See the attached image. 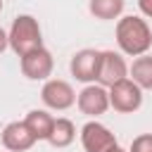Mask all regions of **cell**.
I'll return each instance as SVG.
<instances>
[{
  "label": "cell",
  "mask_w": 152,
  "mask_h": 152,
  "mask_svg": "<svg viewBox=\"0 0 152 152\" xmlns=\"http://www.w3.org/2000/svg\"><path fill=\"white\" fill-rule=\"evenodd\" d=\"M114 38H116L119 52L124 57H140V55H147L152 48V28H150L147 19L140 14L119 17Z\"/></svg>",
  "instance_id": "6da1fadb"
},
{
  "label": "cell",
  "mask_w": 152,
  "mask_h": 152,
  "mask_svg": "<svg viewBox=\"0 0 152 152\" xmlns=\"http://www.w3.org/2000/svg\"><path fill=\"white\" fill-rule=\"evenodd\" d=\"M7 45L17 57H24L26 52L43 45V31L33 14H17L12 19V26L7 31Z\"/></svg>",
  "instance_id": "7a4b0ae2"
},
{
  "label": "cell",
  "mask_w": 152,
  "mask_h": 152,
  "mask_svg": "<svg viewBox=\"0 0 152 152\" xmlns=\"http://www.w3.org/2000/svg\"><path fill=\"white\" fill-rule=\"evenodd\" d=\"M81 145H83V152H116L119 150V140L116 135L104 126L100 124L97 119H90L81 126Z\"/></svg>",
  "instance_id": "3957f363"
},
{
  "label": "cell",
  "mask_w": 152,
  "mask_h": 152,
  "mask_svg": "<svg viewBox=\"0 0 152 152\" xmlns=\"http://www.w3.org/2000/svg\"><path fill=\"white\" fill-rule=\"evenodd\" d=\"M107 93H109V107L119 114H133L142 107V90L131 78L114 83L112 88H107Z\"/></svg>",
  "instance_id": "277c9868"
},
{
  "label": "cell",
  "mask_w": 152,
  "mask_h": 152,
  "mask_svg": "<svg viewBox=\"0 0 152 152\" xmlns=\"http://www.w3.org/2000/svg\"><path fill=\"white\" fill-rule=\"evenodd\" d=\"M40 100L52 112H64L76 104V90L69 81L62 78H48L40 88Z\"/></svg>",
  "instance_id": "5b68a950"
},
{
  "label": "cell",
  "mask_w": 152,
  "mask_h": 152,
  "mask_svg": "<svg viewBox=\"0 0 152 152\" xmlns=\"http://www.w3.org/2000/svg\"><path fill=\"white\" fill-rule=\"evenodd\" d=\"M19 69L28 81H48L52 76V69H55L52 52L45 45H40L36 50L26 52L24 57H19Z\"/></svg>",
  "instance_id": "8992f818"
},
{
  "label": "cell",
  "mask_w": 152,
  "mask_h": 152,
  "mask_svg": "<svg viewBox=\"0 0 152 152\" xmlns=\"http://www.w3.org/2000/svg\"><path fill=\"white\" fill-rule=\"evenodd\" d=\"M128 78V62L119 50H102L100 52V69H97V86L112 88L114 83Z\"/></svg>",
  "instance_id": "52a82bcc"
},
{
  "label": "cell",
  "mask_w": 152,
  "mask_h": 152,
  "mask_svg": "<svg viewBox=\"0 0 152 152\" xmlns=\"http://www.w3.org/2000/svg\"><path fill=\"white\" fill-rule=\"evenodd\" d=\"M100 52L95 48H83L71 55L69 59V71L78 83H95L97 81V69H100Z\"/></svg>",
  "instance_id": "ba28073f"
},
{
  "label": "cell",
  "mask_w": 152,
  "mask_h": 152,
  "mask_svg": "<svg viewBox=\"0 0 152 152\" xmlns=\"http://www.w3.org/2000/svg\"><path fill=\"white\" fill-rule=\"evenodd\" d=\"M76 107L81 114L97 119L109 109V93L107 88L97 86V83H88L81 88V93H76Z\"/></svg>",
  "instance_id": "9c48e42d"
},
{
  "label": "cell",
  "mask_w": 152,
  "mask_h": 152,
  "mask_svg": "<svg viewBox=\"0 0 152 152\" xmlns=\"http://www.w3.org/2000/svg\"><path fill=\"white\" fill-rule=\"evenodd\" d=\"M0 140H2L5 150H10V152H26V150H31V147L38 142V140L33 138V133L28 131V126L24 124V119H21V121H10V124L2 128Z\"/></svg>",
  "instance_id": "30bf717a"
},
{
  "label": "cell",
  "mask_w": 152,
  "mask_h": 152,
  "mask_svg": "<svg viewBox=\"0 0 152 152\" xmlns=\"http://www.w3.org/2000/svg\"><path fill=\"white\" fill-rule=\"evenodd\" d=\"M128 78L145 93L152 90V55H140L133 57V64H128Z\"/></svg>",
  "instance_id": "8fae6325"
},
{
  "label": "cell",
  "mask_w": 152,
  "mask_h": 152,
  "mask_svg": "<svg viewBox=\"0 0 152 152\" xmlns=\"http://www.w3.org/2000/svg\"><path fill=\"white\" fill-rule=\"evenodd\" d=\"M74 140H76V126H74V121L66 119V116H57L52 121V131H50V135H48L45 142H50L52 147L59 150V147H69Z\"/></svg>",
  "instance_id": "7c38bea8"
},
{
  "label": "cell",
  "mask_w": 152,
  "mask_h": 152,
  "mask_svg": "<svg viewBox=\"0 0 152 152\" xmlns=\"http://www.w3.org/2000/svg\"><path fill=\"white\" fill-rule=\"evenodd\" d=\"M52 121H55V116L48 109H31L24 116V124L28 126V131L33 133L36 140H48V135L52 131Z\"/></svg>",
  "instance_id": "4fadbf2b"
},
{
  "label": "cell",
  "mask_w": 152,
  "mask_h": 152,
  "mask_svg": "<svg viewBox=\"0 0 152 152\" xmlns=\"http://www.w3.org/2000/svg\"><path fill=\"white\" fill-rule=\"evenodd\" d=\"M124 0H88V12L100 21H114L124 14Z\"/></svg>",
  "instance_id": "5bb4252c"
},
{
  "label": "cell",
  "mask_w": 152,
  "mask_h": 152,
  "mask_svg": "<svg viewBox=\"0 0 152 152\" xmlns=\"http://www.w3.org/2000/svg\"><path fill=\"white\" fill-rule=\"evenodd\" d=\"M126 152H152V133H140L131 140Z\"/></svg>",
  "instance_id": "9a60e30c"
},
{
  "label": "cell",
  "mask_w": 152,
  "mask_h": 152,
  "mask_svg": "<svg viewBox=\"0 0 152 152\" xmlns=\"http://www.w3.org/2000/svg\"><path fill=\"white\" fill-rule=\"evenodd\" d=\"M138 10H140V17L152 19V0H138Z\"/></svg>",
  "instance_id": "2e32d148"
},
{
  "label": "cell",
  "mask_w": 152,
  "mask_h": 152,
  "mask_svg": "<svg viewBox=\"0 0 152 152\" xmlns=\"http://www.w3.org/2000/svg\"><path fill=\"white\" fill-rule=\"evenodd\" d=\"M7 48H10V45H7V31H5L2 26H0V55H2V52H5Z\"/></svg>",
  "instance_id": "e0dca14e"
},
{
  "label": "cell",
  "mask_w": 152,
  "mask_h": 152,
  "mask_svg": "<svg viewBox=\"0 0 152 152\" xmlns=\"http://www.w3.org/2000/svg\"><path fill=\"white\" fill-rule=\"evenodd\" d=\"M2 7H5V2H2V0H0V12H2Z\"/></svg>",
  "instance_id": "ac0fdd59"
},
{
  "label": "cell",
  "mask_w": 152,
  "mask_h": 152,
  "mask_svg": "<svg viewBox=\"0 0 152 152\" xmlns=\"http://www.w3.org/2000/svg\"><path fill=\"white\" fill-rule=\"evenodd\" d=\"M116 152H126V150H121V147H119V150H116Z\"/></svg>",
  "instance_id": "d6986e66"
}]
</instances>
